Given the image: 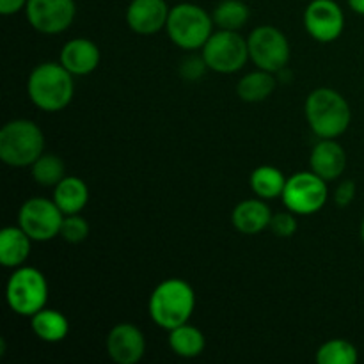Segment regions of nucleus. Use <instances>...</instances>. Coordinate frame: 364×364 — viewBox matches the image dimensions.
<instances>
[{
    "mask_svg": "<svg viewBox=\"0 0 364 364\" xmlns=\"http://www.w3.org/2000/svg\"><path fill=\"white\" fill-rule=\"evenodd\" d=\"M27 92L38 109L45 112H59L73 100V75L60 63H43L28 75Z\"/></svg>",
    "mask_w": 364,
    "mask_h": 364,
    "instance_id": "nucleus-1",
    "label": "nucleus"
},
{
    "mask_svg": "<svg viewBox=\"0 0 364 364\" xmlns=\"http://www.w3.org/2000/svg\"><path fill=\"white\" fill-rule=\"evenodd\" d=\"M196 308V294L183 279H166L153 290L148 311L153 322L162 329L171 331L191 320Z\"/></svg>",
    "mask_w": 364,
    "mask_h": 364,
    "instance_id": "nucleus-2",
    "label": "nucleus"
},
{
    "mask_svg": "<svg viewBox=\"0 0 364 364\" xmlns=\"http://www.w3.org/2000/svg\"><path fill=\"white\" fill-rule=\"evenodd\" d=\"M304 109L309 128L320 139H336L350 127V105L334 89H315L306 100Z\"/></svg>",
    "mask_w": 364,
    "mask_h": 364,
    "instance_id": "nucleus-3",
    "label": "nucleus"
},
{
    "mask_svg": "<svg viewBox=\"0 0 364 364\" xmlns=\"http://www.w3.org/2000/svg\"><path fill=\"white\" fill-rule=\"evenodd\" d=\"M45 135L28 119L9 121L0 130V160L11 167H28L43 155Z\"/></svg>",
    "mask_w": 364,
    "mask_h": 364,
    "instance_id": "nucleus-4",
    "label": "nucleus"
},
{
    "mask_svg": "<svg viewBox=\"0 0 364 364\" xmlns=\"http://www.w3.org/2000/svg\"><path fill=\"white\" fill-rule=\"evenodd\" d=\"M213 16L201 6L181 2L171 7L166 28L174 45L183 50H198L213 34Z\"/></svg>",
    "mask_w": 364,
    "mask_h": 364,
    "instance_id": "nucleus-5",
    "label": "nucleus"
},
{
    "mask_svg": "<svg viewBox=\"0 0 364 364\" xmlns=\"http://www.w3.org/2000/svg\"><path fill=\"white\" fill-rule=\"evenodd\" d=\"M7 306L20 316H34L46 308L48 283L41 270L34 267H18L11 274L6 288Z\"/></svg>",
    "mask_w": 364,
    "mask_h": 364,
    "instance_id": "nucleus-6",
    "label": "nucleus"
},
{
    "mask_svg": "<svg viewBox=\"0 0 364 364\" xmlns=\"http://www.w3.org/2000/svg\"><path fill=\"white\" fill-rule=\"evenodd\" d=\"M203 59L210 70L217 73H235L242 70L249 59L247 39L242 38L238 31L213 32L203 46Z\"/></svg>",
    "mask_w": 364,
    "mask_h": 364,
    "instance_id": "nucleus-7",
    "label": "nucleus"
},
{
    "mask_svg": "<svg viewBox=\"0 0 364 364\" xmlns=\"http://www.w3.org/2000/svg\"><path fill=\"white\" fill-rule=\"evenodd\" d=\"M283 203L295 215H311L327 203V181L313 171H302L287 180Z\"/></svg>",
    "mask_w": 364,
    "mask_h": 364,
    "instance_id": "nucleus-8",
    "label": "nucleus"
},
{
    "mask_svg": "<svg viewBox=\"0 0 364 364\" xmlns=\"http://www.w3.org/2000/svg\"><path fill=\"white\" fill-rule=\"evenodd\" d=\"M249 59L259 70L277 73L283 70L290 60V43L287 36L276 27L262 25L256 27L247 38Z\"/></svg>",
    "mask_w": 364,
    "mask_h": 364,
    "instance_id": "nucleus-9",
    "label": "nucleus"
},
{
    "mask_svg": "<svg viewBox=\"0 0 364 364\" xmlns=\"http://www.w3.org/2000/svg\"><path fill=\"white\" fill-rule=\"evenodd\" d=\"M64 213L57 203L45 198H32L18 212V226L34 242H48L60 235Z\"/></svg>",
    "mask_w": 364,
    "mask_h": 364,
    "instance_id": "nucleus-10",
    "label": "nucleus"
},
{
    "mask_svg": "<svg viewBox=\"0 0 364 364\" xmlns=\"http://www.w3.org/2000/svg\"><path fill=\"white\" fill-rule=\"evenodd\" d=\"M25 14L41 34H60L73 23L77 6L75 0H28Z\"/></svg>",
    "mask_w": 364,
    "mask_h": 364,
    "instance_id": "nucleus-11",
    "label": "nucleus"
},
{
    "mask_svg": "<svg viewBox=\"0 0 364 364\" xmlns=\"http://www.w3.org/2000/svg\"><path fill=\"white\" fill-rule=\"evenodd\" d=\"M304 27L316 41H336L345 28L343 9L334 0H311L304 11Z\"/></svg>",
    "mask_w": 364,
    "mask_h": 364,
    "instance_id": "nucleus-12",
    "label": "nucleus"
},
{
    "mask_svg": "<svg viewBox=\"0 0 364 364\" xmlns=\"http://www.w3.org/2000/svg\"><path fill=\"white\" fill-rule=\"evenodd\" d=\"M146 340L134 323H117L107 336V354L116 364H137L144 358Z\"/></svg>",
    "mask_w": 364,
    "mask_h": 364,
    "instance_id": "nucleus-13",
    "label": "nucleus"
},
{
    "mask_svg": "<svg viewBox=\"0 0 364 364\" xmlns=\"http://www.w3.org/2000/svg\"><path fill=\"white\" fill-rule=\"evenodd\" d=\"M169 11L166 0H132L127 9V23L137 34L151 36L166 27Z\"/></svg>",
    "mask_w": 364,
    "mask_h": 364,
    "instance_id": "nucleus-14",
    "label": "nucleus"
},
{
    "mask_svg": "<svg viewBox=\"0 0 364 364\" xmlns=\"http://www.w3.org/2000/svg\"><path fill=\"white\" fill-rule=\"evenodd\" d=\"M100 48L96 43L85 38L70 39L60 50V64L73 77H84L92 73L100 64Z\"/></svg>",
    "mask_w": 364,
    "mask_h": 364,
    "instance_id": "nucleus-15",
    "label": "nucleus"
},
{
    "mask_svg": "<svg viewBox=\"0 0 364 364\" xmlns=\"http://www.w3.org/2000/svg\"><path fill=\"white\" fill-rule=\"evenodd\" d=\"M309 166L313 173L318 174L326 181L338 180L347 167V155H345L343 146L338 144L334 139H322L313 148Z\"/></svg>",
    "mask_w": 364,
    "mask_h": 364,
    "instance_id": "nucleus-16",
    "label": "nucleus"
},
{
    "mask_svg": "<svg viewBox=\"0 0 364 364\" xmlns=\"http://www.w3.org/2000/svg\"><path fill=\"white\" fill-rule=\"evenodd\" d=\"M231 220H233V226L240 233L258 235L270 226L272 213H270V208L267 206V203L262 201V198L245 199V201L238 203L235 206Z\"/></svg>",
    "mask_w": 364,
    "mask_h": 364,
    "instance_id": "nucleus-17",
    "label": "nucleus"
},
{
    "mask_svg": "<svg viewBox=\"0 0 364 364\" xmlns=\"http://www.w3.org/2000/svg\"><path fill=\"white\" fill-rule=\"evenodd\" d=\"M32 238L20 226L4 228L0 233V263L6 269H18L31 255Z\"/></svg>",
    "mask_w": 364,
    "mask_h": 364,
    "instance_id": "nucleus-18",
    "label": "nucleus"
},
{
    "mask_svg": "<svg viewBox=\"0 0 364 364\" xmlns=\"http://www.w3.org/2000/svg\"><path fill=\"white\" fill-rule=\"evenodd\" d=\"M53 201L64 215L80 213L89 201V188L78 176H64L53 191Z\"/></svg>",
    "mask_w": 364,
    "mask_h": 364,
    "instance_id": "nucleus-19",
    "label": "nucleus"
},
{
    "mask_svg": "<svg viewBox=\"0 0 364 364\" xmlns=\"http://www.w3.org/2000/svg\"><path fill=\"white\" fill-rule=\"evenodd\" d=\"M31 318L34 334L41 341H46V343H59L70 333L68 318L60 311H55V309L43 308L41 311H38Z\"/></svg>",
    "mask_w": 364,
    "mask_h": 364,
    "instance_id": "nucleus-20",
    "label": "nucleus"
},
{
    "mask_svg": "<svg viewBox=\"0 0 364 364\" xmlns=\"http://www.w3.org/2000/svg\"><path fill=\"white\" fill-rule=\"evenodd\" d=\"M205 345L206 341L201 331L194 326H188V322L169 331V347L180 358H198L205 350Z\"/></svg>",
    "mask_w": 364,
    "mask_h": 364,
    "instance_id": "nucleus-21",
    "label": "nucleus"
},
{
    "mask_svg": "<svg viewBox=\"0 0 364 364\" xmlns=\"http://www.w3.org/2000/svg\"><path fill=\"white\" fill-rule=\"evenodd\" d=\"M276 89V78L274 73L265 70L252 71V73L245 75L237 85V95L240 96L244 102L247 103H256L263 102V100L269 98L270 95Z\"/></svg>",
    "mask_w": 364,
    "mask_h": 364,
    "instance_id": "nucleus-22",
    "label": "nucleus"
},
{
    "mask_svg": "<svg viewBox=\"0 0 364 364\" xmlns=\"http://www.w3.org/2000/svg\"><path fill=\"white\" fill-rule=\"evenodd\" d=\"M288 178H284L283 171L274 166H259L251 174V188L258 198L276 199L283 196L284 185Z\"/></svg>",
    "mask_w": 364,
    "mask_h": 364,
    "instance_id": "nucleus-23",
    "label": "nucleus"
},
{
    "mask_svg": "<svg viewBox=\"0 0 364 364\" xmlns=\"http://www.w3.org/2000/svg\"><path fill=\"white\" fill-rule=\"evenodd\" d=\"M213 23L223 31H238L247 23L249 7L242 0H223L213 9Z\"/></svg>",
    "mask_w": 364,
    "mask_h": 364,
    "instance_id": "nucleus-24",
    "label": "nucleus"
},
{
    "mask_svg": "<svg viewBox=\"0 0 364 364\" xmlns=\"http://www.w3.org/2000/svg\"><path fill=\"white\" fill-rule=\"evenodd\" d=\"M31 167L32 178L41 187H55L66 176V166H64L63 159H59L57 155H46V153H43Z\"/></svg>",
    "mask_w": 364,
    "mask_h": 364,
    "instance_id": "nucleus-25",
    "label": "nucleus"
},
{
    "mask_svg": "<svg viewBox=\"0 0 364 364\" xmlns=\"http://www.w3.org/2000/svg\"><path fill=\"white\" fill-rule=\"evenodd\" d=\"M358 359V348L347 340H329L316 350L318 364H355Z\"/></svg>",
    "mask_w": 364,
    "mask_h": 364,
    "instance_id": "nucleus-26",
    "label": "nucleus"
},
{
    "mask_svg": "<svg viewBox=\"0 0 364 364\" xmlns=\"http://www.w3.org/2000/svg\"><path fill=\"white\" fill-rule=\"evenodd\" d=\"M89 235V224L80 213H73V215H64L63 226H60V237L68 242V244H80L87 238Z\"/></svg>",
    "mask_w": 364,
    "mask_h": 364,
    "instance_id": "nucleus-27",
    "label": "nucleus"
},
{
    "mask_svg": "<svg viewBox=\"0 0 364 364\" xmlns=\"http://www.w3.org/2000/svg\"><path fill=\"white\" fill-rule=\"evenodd\" d=\"M270 230L276 237L281 238H290L294 237L295 231H297V219H295L294 212H281L272 215V220H270Z\"/></svg>",
    "mask_w": 364,
    "mask_h": 364,
    "instance_id": "nucleus-28",
    "label": "nucleus"
},
{
    "mask_svg": "<svg viewBox=\"0 0 364 364\" xmlns=\"http://www.w3.org/2000/svg\"><path fill=\"white\" fill-rule=\"evenodd\" d=\"M206 68L208 66H206L203 55L201 59H199V57H187V59L181 63L180 71H181V77H183L185 80H198L199 77H203Z\"/></svg>",
    "mask_w": 364,
    "mask_h": 364,
    "instance_id": "nucleus-29",
    "label": "nucleus"
},
{
    "mask_svg": "<svg viewBox=\"0 0 364 364\" xmlns=\"http://www.w3.org/2000/svg\"><path fill=\"white\" fill-rule=\"evenodd\" d=\"M355 192H358V187H355L354 181L352 180L341 181V183L336 187V192H334V203H336V206H340V208H347V206H350L355 199Z\"/></svg>",
    "mask_w": 364,
    "mask_h": 364,
    "instance_id": "nucleus-30",
    "label": "nucleus"
},
{
    "mask_svg": "<svg viewBox=\"0 0 364 364\" xmlns=\"http://www.w3.org/2000/svg\"><path fill=\"white\" fill-rule=\"evenodd\" d=\"M27 2L28 0H0V13H2L4 16L16 14L18 11L27 7Z\"/></svg>",
    "mask_w": 364,
    "mask_h": 364,
    "instance_id": "nucleus-31",
    "label": "nucleus"
},
{
    "mask_svg": "<svg viewBox=\"0 0 364 364\" xmlns=\"http://www.w3.org/2000/svg\"><path fill=\"white\" fill-rule=\"evenodd\" d=\"M347 2H348V7H350L354 13L364 16V0H347Z\"/></svg>",
    "mask_w": 364,
    "mask_h": 364,
    "instance_id": "nucleus-32",
    "label": "nucleus"
},
{
    "mask_svg": "<svg viewBox=\"0 0 364 364\" xmlns=\"http://www.w3.org/2000/svg\"><path fill=\"white\" fill-rule=\"evenodd\" d=\"M361 240H363V244H364V219H363V223H361Z\"/></svg>",
    "mask_w": 364,
    "mask_h": 364,
    "instance_id": "nucleus-33",
    "label": "nucleus"
}]
</instances>
